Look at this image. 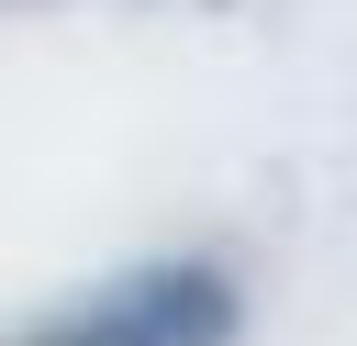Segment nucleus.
<instances>
[{
  "instance_id": "nucleus-1",
  "label": "nucleus",
  "mask_w": 357,
  "mask_h": 346,
  "mask_svg": "<svg viewBox=\"0 0 357 346\" xmlns=\"http://www.w3.org/2000/svg\"><path fill=\"white\" fill-rule=\"evenodd\" d=\"M234 335H245V290L223 257H145L22 313L0 346H234Z\"/></svg>"
}]
</instances>
